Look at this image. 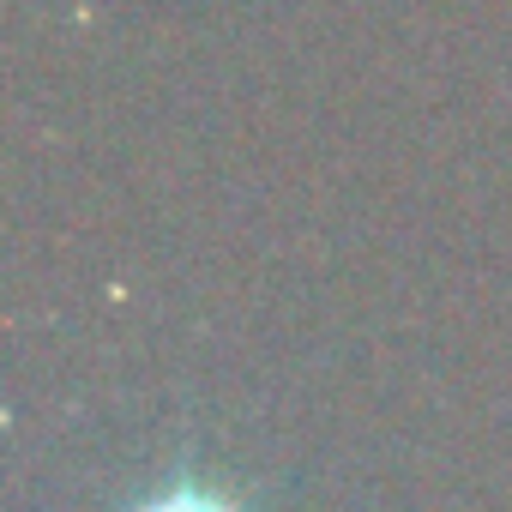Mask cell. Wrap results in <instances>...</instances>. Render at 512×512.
Here are the masks:
<instances>
[{
  "mask_svg": "<svg viewBox=\"0 0 512 512\" xmlns=\"http://www.w3.org/2000/svg\"><path fill=\"white\" fill-rule=\"evenodd\" d=\"M157 512H229V506H217V500H199V494H175V500H163Z\"/></svg>",
  "mask_w": 512,
  "mask_h": 512,
  "instance_id": "obj_1",
  "label": "cell"
}]
</instances>
